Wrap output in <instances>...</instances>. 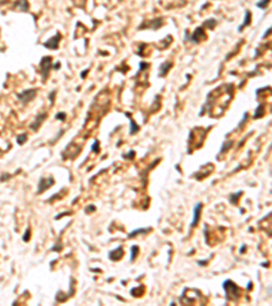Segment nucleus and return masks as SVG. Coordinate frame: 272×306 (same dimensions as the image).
Here are the masks:
<instances>
[{
    "label": "nucleus",
    "instance_id": "f257e3e1",
    "mask_svg": "<svg viewBox=\"0 0 272 306\" xmlns=\"http://www.w3.org/2000/svg\"><path fill=\"white\" fill-rule=\"evenodd\" d=\"M35 93L37 91L34 90V89H30V90H25L22 91L20 94H18V100L22 101V102H27V101H31L34 98V95H35Z\"/></svg>",
    "mask_w": 272,
    "mask_h": 306
},
{
    "label": "nucleus",
    "instance_id": "f03ea898",
    "mask_svg": "<svg viewBox=\"0 0 272 306\" xmlns=\"http://www.w3.org/2000/svg\"><path fill=\"white\" fill-rule=\"evenodd\" d=\"M52 184H53V180L50 178H41L40 180V184H38V193H42L45 189H48L49 187H52Z\"/></svg>",
    "mask_w": 272,
    "mask_h": 306
},
{
    "label": "nucleus",
    "instance_id": "7ed1b4c3",
    "mask_svg": "<svg viewBox=\"0 0 272 306\" xmlns=\"http://www.w3.org/2000/svg\"><path fill=\"white\" fill-rule=\"evenodd\" d=\"M200 210H201V204L197 203L195 207V211H193V220H192V227H195L199 222V216H200Z\"/></svg>",
    "mask_w": 272,
    "mask_h": 306
},
{
    "label": "nucleus",
    "instance_id": "20e7f679",
    "mask_svg": "<svg viewBox=\"0 0 272 306\" xmlns=\"http://www.w3.org/2000/svg\"><path fill=\"white\" fill-rule=\"evenodd\" d=\"M59 38H60V35L57 34V35H56V37H55L53 40H50V41H48V42L45 44V46H48V48H52V49H56V48H57V44H56V42L59 41Z\"/></svg>",
    "mask_w": 272,
    "mask_h": 306
},
{
    "label": "nucleus",
    "instance_id": "39448f33",
    "mask_svg": "<svg viewBox=\"0 0 272 306\" xmlns=\"http://www.w3.org/2000/svg\"><path fill=\"white\" fill-rule=\"evenodd\" d=\"M45 117H46V114H45V113H44V114H41L40 117H37V121H35L34 124H31V129H35V128H37V125L41 124V123H42V120L45 119Z\"/></svg>",
    "mask_w": 272,
    "mask_h": 306
},
{
    "label": "nucleus",
    "instance_id": "423d86ee",
    "mask_svg": "<svg viewBox=\"0 0 272 306\" xmlns=\"http://www.w3.org/2000/svg\"><path fill=\"white\" fill-rule=\"evenodd\" d=\"M163 65H165V67H162V70H161V75H162V76L166 74V70H167V67H170V64H169V63H165Z\"/></svg>",
    "mask_w": 272,
    "mask_h": 306
},
{
    "label": "nucleus",
    "instance_id": "0eeeda50",
    "mask_svg": "<svg viewBox=\"0 0 272 306\" xmlns=\"http://www.w3.org/2000/svg\"><path fill=\"white\" fill-rule=\"evenodd\" d=\"M26 138H27L26 135H20L19 138H18V143H19V144H23L25 140H26Z\"/></svg>",
    "mask_w": 272,
    "mask_h": 306
},
{
    "label": "nucleus",
    "instance_id": "6e6552de",
    "mask_svg": "<svg viewBox=\"0 0 272 306\" xmlns=\"http://www.w3.org/2000/svg\"><path fill=\"white\" fill-rule=\"evenodd\" d=\"M56 117H57V119H64V117H65V114H64V113H61V114H60V113H59Z\"/></svg>",
    "mask_w": 272,
    "mask_h": 306
}]
</instances>
